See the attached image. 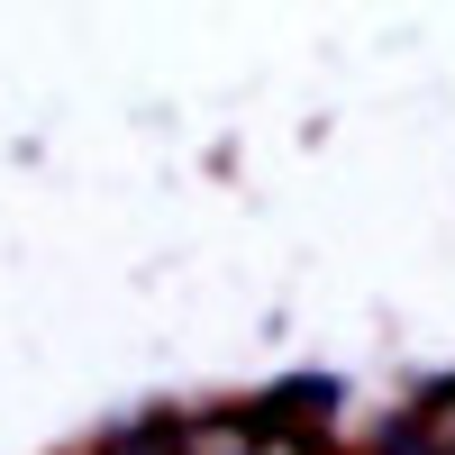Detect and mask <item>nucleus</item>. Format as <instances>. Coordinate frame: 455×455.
<instances>
[{
    "label": "nucleus",
    "instance_id": "obj_1",
    "mask_svg": "<svg viewBox=\"0 0 455 455\" xmlns=\"http://www.w3.org/2000/svg\"><path fill=\"white\" fill-rule=\"evenodd\" d=\"M383 455H437V437H428V428H419V419H401V428H392V446H383Z\"/></svg>",
    "mask_w": 455,
    "mask_h": 455
}]
</instances>
